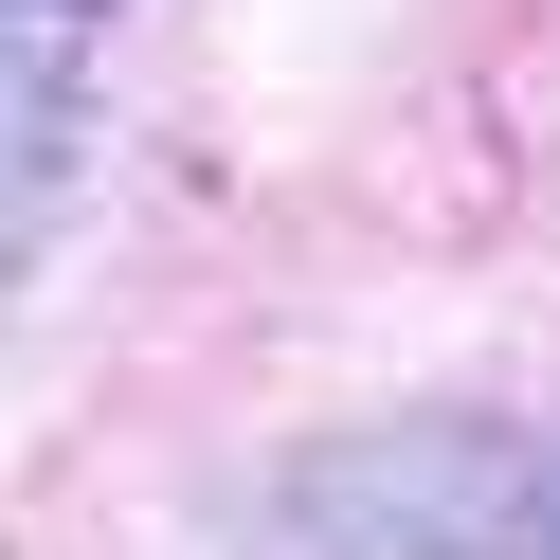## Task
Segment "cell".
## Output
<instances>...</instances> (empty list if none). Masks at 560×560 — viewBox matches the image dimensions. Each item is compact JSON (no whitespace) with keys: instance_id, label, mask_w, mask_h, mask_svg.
<instances>
[{"instance_id":"6da1fadb","label":"cell","mask_w":560,"mask_h":560,"mask_svg":"<svg viewBox=\"0 0 560 560\" xmlns=\"http://www.w3.org/2000/svg\"><path fill=\"white\" fill-rule=\"evenodd\" d=\"M560 470L488 416H380L290 488V560H542Z\"/></svg>"},{"instance_id":"7a4b0ae2","label":"cell","mask_w":560,"mask_h":560,"mask_svg":"<svg viewBox=\"0 0 560 560\" xmlns=\"http://www.w3.org/2000/svg\"><path fill=\"white\" fill-rule=\"evenodd\" d=\"M73 37L55 19H0V254L55 218V182H73Z\"/></svg>"},{"instance_id":"3957f363","label":"cell","mask_w":560,"mask_h":560,"mask_svg":"<svg viewBox=\"0 0 560 560\" xmlns=\"http://www.w3.org/2000/svg\"><path fill=\"white\" fill-rule=\"evenodd\" d=\"M0 19H55V37H73V19H109V0H0Z\"/></svg>"},{"instance_id":"277c9868","label":"cell","mask_w":560,"mask_h":560,"mask_svg":"<svg viewBox=\"0 0 560 560\" xmlns=\"http://www.w3.org/2000/svg\"><path fill=\"white\" fill-rule=\"evenodd\" d=\"M542 560H560V524H542Z\"/></svg>"}]
</instances>
